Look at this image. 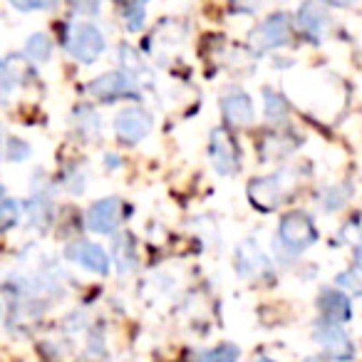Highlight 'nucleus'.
<instances>
[{
  "label": "nucleus",
  "instance_id": "nucleus-1",
  "mask_svg": "<svg viewBox=\"0 0 362 362\" xmlns=\"http://www.w3.org/2000/svg\"><path fill=\"white\" fill-rule=\"evenodd\" d=\"M65 45H67V52H70L77 62L92 65V62L105 52L107 40L100 28L92 25V23H75V25L70 28V35H67Z\"/></svg>",
  "mask_w": 362,
  "mask_h": 362
},
{
  "label": "nucleus",
  "instance_id": "nucleus-2",
  "mask_svg": "<svg viewBox=\"0 0 362 362\" xmlns=\"http://www.w3.org/2000/svg\"><path fill=\"white\" fill-rule=\"evenodd\" d=\"M278 238H281V243L288 251L300 253L315 243V238H317L315 223H313V218L308 216L305 211H291L281 218Z\"/></svg>",
  "mask_w": 362,
  "mask_h": 362
},
{
  "label": "nucleus",
  "instance_id": "nucleus-3",
  "mask_svg": "<svg viewBox=\"0 0 362 362\" xmlns=\"http://www.w3.org/2000/svg\"><path fill=\"white\" fill-rule=\"evenodd\" d=\"M87 92L102 102H115V100H119V97L139 100V85H136L134 77L127 75V72H107V75L97 77L95 82H90Z\"/></svg>",
  "mask_w": 362,
  "mask_h": 362
},
{
  "label": "nucleus",
  "instance_id": "nucleus-4",
  "mask_svg": "<svg viewBox=\"0 0 362 362\" xmlns=\"http://www.w3.org/2000/svg\"><path fill=\"white\" fill-rule=\"evenodd\" d=\"M286 197V171L271 176H258L248 184V199L258 211H273Z\"/></svg>",
  "mask_w": 362,
  "mask_h": 362
},
{
  "label": "nucleus",
  "instance_id": "nucleus-5",
  "mask_svg": "<svg viewBox=\"0 0 362 362\" xmlns=\"http://www.w3.org/2000/svg\"><path fill=\"white\" fill-rule=\"evenodd\" d=\"M313 335H315L317 345L325 350V355L332 357L335 362H350L352 357H355V347H352L350 337H347L345 330H342L340 325H335V322L320 320L315 325Z\"/></svg>",
  "mask_w": 362,
  "mask_h": 362
},
{
  "label": "nucleus",
  "instance_id": "nucleus-6",
  "mask_svg": "<svg viewBox=\"0 0 362 362\" xmlns=\"http://www.w3.org/2000/svg\"><path fill=\"white\" fill-rule=\"evenodd\" d=\"M286 42H291V18L286 13L271 16L251 35V45L256 47V52H268L273 47L286 45Z\"/></svg>",
  "mask_w": 362,
  "mask_h": 362
},
{
  "label": "nucleus",
  "instance_id": "nucleus-7",
  "mask_svg": "<svg viewBox=\"0 0 362 362\" xmlns=\"http://www.w3.org/2000/svg\"><path fill=\"white\" fill-rule=\"evenodd\" d=\"M209 154L211 161L216 166L218 174L223 176H233L238 171V146L236 139L228 134L223 127L211 129V139H209Z\"/></svg>",
  "mask_w": 362,
  "mask_h": 362
},
{
  "label": "nucleus",
  "instance_id": "nucleus-8",
  "mask_svg": "<svg viewBox=\"0 0 362 362\" xmlns=\"http://www.w3.org/2000/svg\"><path fill=\"white\" fill-rule=\"evenodd\" d=\"M115 132L122 144H139L151 132V115L141 107H127L117 115Z\"/></svg>",
  "mask_w": 362,
  "mask_h": 362
},
{
  "label": "nucleus",
  "instance_id": "nucleus-9",
  "mask_svg": "<svg viewBox=\"0 0 362 362\" xmlns=\"http://www.w3.org/2000/svg\"><path fill=\"white\" fill-rule=\"evenodd\" d=\"M65 258L82 266L85 271L97 273V276H107L110 273V256H107L105 248L92 241H72L65 248Z\"/></svg>",
  "mask_w": 362,
  "mask_h": 362
},
{
  "label": "nucleus",
  "instance_id": "nucleus-10",
  "mask_svg": "<svg viewBox=\"0 0 362 362\" xmlns=\"http://www.w3.org/2000/svg\"><path fill=\"white\" fill-rule=\"evenodd\" d=\"M122 221V202L117 197L100 199L90 206L85 216V223L95 233H112Z\"/></svg>",
  "mask_w": 362,
  "mask_h": 362
},
{
  "label": "nucleus",
  "instance_id": "nucleus-11",
  "mask_svg": "<svg viewBox=\"0 0 362 362\" xmlns=\"http://www.w3.org/2000/svg\"><path fill=\"white\" fill-rule=\"evenodd\" d=\"M317 308H320V315L325 322H347L352 317V305H350V298L345 293L335 291V288H325L317 298Z\"/></svg>",
  "mask_w": 362,
  "mask_h": 362
},
{
  "label": "nucleus",
  "instance_id": "nucleus-12",
  "mask_svg": "<svg viewBox=\"0 0 362 362\" xmlns=\"http://www.w3.org/2000/svg\"><path fill=\"white\" fill-rule=\"evenodd\" d=\"M298 23H300L303 33H305L313 42H322L327 30H330V16H327L325 8L317 6V3H305V6H300V11H298Z\"/></svg>",
  "mask_w": 362,
  "mask_h": 362
},
{
  "label": "nucleus",
  "instance_id": "nucleus-13",
  "mask_svg": "<svg viewBox=\"0 0 362 362\" xmlns=\"http://www.w3.org/2000/svg\"><path fill=\"white\" fill-rule=\"evenodd\" d=\"M221 112L226 117V122H231V124L243 127L253 122V102L241 90H228L221 97Z\"/></svg>",
  "mask_w": 362,
  "mask_h": 362
},
{
  "label": "nucleus",
  "instance_id": "nucleus-14",
  "mask_svg": "<svg viewBox=\"0 0 362 362\" xmlns=\"http://www.w3.org/2000/svg\"><path fill=\"white\" fill-rule=\"evenodd\" d=\"M238 273L243 278H256V276H271V263L256 246V241H246L238 246Z\"/></svg>",
  "mask_w": 362,
  "mask_h": 362
},
{
  "label": "nucleus",
  "instance_id": "nucleus-15",
  "mask_svg": "<svg viewBox=\"0 0 362 362\" xmlns=\"http://www.w3.org/2000/svg\"><path fill=\"white\" fill-rule=\"evenodd\" d=\"M115 256H117V266H119V273H132L136 268V248L132 236H119L115 241Z\"/></svg>",
  "mask_w": 362,
  "mask_h": 362
},
{
  "label": "nucleus",
  "instance_id": "nucleus-16",
  "mask_svg": "<svg viewBox=\"0 0 362 362\" xmlns=\"http://www.w3.org/2000/svg\"><path fill=\"white\" fill-rule=\"evenodd\" d=\"M263 107H266V119L271 122V124H281V122L286 119V115H288L286 100H283L276 90H271V87L263 90Z\"/></svg>",
  "mask_w": 362,
  "mask_h": 362
},
{
  "label": "nucleus",
  "instance_id": "nucleus-17",
  "mask_svg": "<svg viewBox=\"0 0 362 362\" xmlns=\"http://www.w3.org/2000/svg\"><path fill=\"white\" fill-rule=\"evenodd\" d=\"M25 55L30 57L33 62H47L52 55V42L45 33H35V35L28 37L25 42Z\"/></svg>",
  "mask_w": 362,
  "mask_h": 362
},
{
  "label": "nucleus",
  "instance_id": "nucleus-18",
  "mask_svg": "<svg viewBox=\"0 0 362 362\" xmlns=\"http://www.w3.org/2000/svg\"><path fill=\"white\" fill-rule=\"evenodd\" d=\"M238 357H241V350L233 342H221V345L202 352L199 362H238Z\"/></svg>",
  "mask_w": 362,
  "mask_h": 362
},
{
  "label": "nucleus",
  "instance_id": "nucleus-19",
  "mask_svg": "<svg viewBox=\"0 0 362 362\" xmlns=\"http://www.w3.org/2000/svg\"><path fill=\"white\" fill-rule=\"evenodd\" d=\"M18 87V72L11 60H0V102H8Z\"/></svg>",
  "mask_w": 362,
  "mask_h": 362
},
{
  "label": "nucleus",
  "instance_id": "nucleus-20",
  "mask_svg": "<svg viewBox=\"0 0 362 362\" xmlns=\"http://www.w3.org/2000/svg\"><path fill=\"white\" fill-rule=\"evenodd\" d=\"M122 13H124V25L129 33H136L144 28V21H146V8L141 6V3H129V6L122 8Z\"/></svg>",
  "mask_w": 362,
  "mask_h": 362
},
{
  "label": "nucleus",
  "instance_id": "nucleus-21",
  "mask_svg": "<svg viewBox=\"0 0 362 362\" xmlns=\"http://www.w3.org/2000/svg\"><path fill=\"white\" fill-rule=\"evenodd\" d=\"M18 218H21V204L16 199H3L0 202V231L16 226Z\"/></svg>",
  "mask_w": 362,
  "mask_h": 362
},
{
  "label": "nucleus",
  "instance_id": "nucleus-22",
  "mask_svg": "<svg viewBox=\"0 0 362 362\" xmlns=\"http://www.w3.org/2000/svg\"><path fill=\"white\" fill-rule=\"evenodd\" d=\"M337 286L345 288L352 296H362V268L352 266L350 271L340 273V276H337Z\"/></svg>",
  "mask_w": 362,
  "mask_h": 362
},
{
  "label": "nucleus",
  "instance_id": "nucleus-23",
  "mask_svg": "<svg viewBox=\"0 0 362 362\" xmlns=\"http://www.w3.org/2000/svg\"><path fill=\"white\" fill-rule=\"evenodd\" d=\"M75 117H77V124L82 127V132H85L87 136L100 132V119H97V115L90 110V107H80V110L75 112Z\"/></svg>",
  "mask_w": 362,
  "mask_h": 362
},
{
  "label": "nucleus",
  "instance_id": "nucleus-24",
  "mask_svg": "<svg viewBox=\"0 0 362 362\" xmlns=\"http://www.w3.org/2000/svg\"><path fill=\"white\" fill-rule=\"evenodd\" d=\"M28 211H30L33 223H40V226H45V223L50 221V206H47L45 199H33L30 206H28Z\"/></svg>",
  "mask_w": 362,
  "mask_h": 362
},
{
  "label": "nucleus",
  "instance_id": "nucleus-25",
  "mask_svg": "<svg viewBox=\"0 0 362 362\" xmlns=\"http://www.w3.org/2000/svg\"><path fill=\"white\" fill-rule=\"evenodd\" d=\"M345 202L347 199H345V189L342 187H332L322 194V206H325L327 211H335V209L345 206Z\"/></svg>",
  "mask_w": 362,
  "mask_h": 362
},
{
  "label": "nucleus",
  "instance_id": "nucleus-26",
  "mask_svg": "<svg viewBox=\"0 0 362 362\" xmlns=\"http://www.w3.org/2000/svg\"><path fill=\"white\" fill-rule=\"evenodd\" d=\"M30 156V146L23 139H11L8 141V159L11 161H25Z\"/></svg>",
  "mask_w": 362,
  "mask_h": 362
},
{
  "label": "nucleus",
  "instance_id": "nucleus-27",
  "mask_svg": "<svg viewBox=\"0 0 362 362\" xmlns=\"http://www.w3.org/2000/svg\"><path fill=\"white\" fill-rule=\"evenodd\" d=\"M13 8H18V11H42V8H50V3H21V0H16Z\"/></svg>",
  "mask_w": 362,
  "mask_h": 362
},
{
  "label": "nucleus",
  "instance_id": "nucleus-28",
  "mask_svg": "<svg viewBox=\"0 0 362 362\" xmlns=\"http://www.w3.org/2000/svg\"><path fill=\"white\" fill-rule=\"evenodd\" d=\"M75 11H82V13H97L100 6H75Z\"/></svg>",
  "mask_w": 362,
  "mask_h": 362
},
{
  "label": "nucleus",
  "instance_id": "nucleus-29",
  "mask_svg": "<svg viewBox=\"0 0 362 362\" xmlns=\"http://www.w3.org/2000/svg\"><path fill=\"white\" fill-rule=\"evenodd\" d=\"M355 266H360V268H362V243L355 248Z\"/></svg>",
  "mask_w": 362,
  "mask_h": 362
},
{
  "label": "nucleus",
  "instance_id": "nucleus-30",
  "mask_svg": "<svg viewBox=\"0 0 362 362\" xmlns=\"http://www.w3.org/2000/svg\"><path fill=\"white\" fill-rule=\"evenodd\" d=\"M258 362H273V360H268V357H261V360H258Z\"/></svg>",
  "mask_w": 362,
  "mask_h": 362
},
{
  "label": "nucleus",
  "instance_id": "nucleus-31",
  "mask_svg": "<svg viewBox=\"0 0 362 362\" xmlns=\"http://www.w3.org/2000/svg\"><path fill=\"white\" fill-rule=\"evenodd\" d=\"M0 315H3V305H0Z\"/></svg>",
  "mask_w": 362,
  "mask_h": 362
},
{
  "label": "nucleus",
  "instance_id": "nucleus-32",
  "mask_svg": "<svg viewBox=\"0 0 362 362\" xmlns=\"http://www.w3.org/2000/svg\"><path fill=\"white\" fill-rule=\"evenodd\" d=\"M0 194H3V187H0Z\"/></svg>",
  "mask_w": 362,
  "mask_h": 362
}]
</instances>
